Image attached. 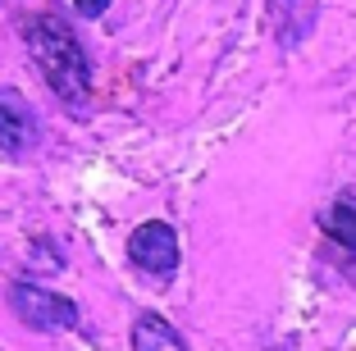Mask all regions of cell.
Here are the masks:
<instances>
[{
  "instance_id": "3",
  "label": "cell",
  "mask_w": 356,
  "mask_h": 351,
  "mask_svg": "<svg viewBox=\"0 0 356 351\" xmlns=\"http://www.w3.org/2000/svg\"><path fill=\"white\" fill-rule=\"evenodd\" d=\"M128 260H133L142 274L169 279V274L178 269V238H174V228L160 224V219L142 224L133 238H128Z\"/></svg>"
},
{
  "instance_id": "5",
  "label": "cell",
  "mask_w": 356,
  "mask_h": 351,
  "mask_svg": "<svg viewBox=\"0 0 356 351\" xmlns=\"http://www.w3.org/2000/svg\"><path fill=\"white\" fill-rule=\"evenodd\" d=\"M133 351H188V347H183V338H178V329L169 320L142 315L133 324Z\"/></svg>"
},
{
  "instance_id": "7",
  "label": "cell",
  "mask_w": 356,
  "mask_h": 351,
  "mask_svg": "<svg viewBox=\"0 0 356 351\" xmlns=\"http://www.w3.org/2000/svg\"><path fill=\"white\" fill-rule=\"evenodd\" d=\"M78 10H83V14H87V19H96V14H101V10H105V0H78Z\"/></svg>"
},
{
  "instance_id": "4",
  "label": "cell",
  "mask_w": 356,
  "mask_h": 351,
  "mask_svg": "<svg viewBox=\"0 0 356 351\" xmlns=\"http://www.w3.org/2000/svg\"><path fill=\"white\" fill-rule=\"evenodd\" d=\"M37 142V114L19 92H0V151H28Z\"/></svg>"
},
{
  "instance_id": "1",
  "label": "cell",
  "mask_w": 356,
  "mask_h": 351,
  "mask_svg": "<svg viewBox=\"0 0 356 351\" xmlns=\"http://www.w3.org/2000/svg\"><path fill=\"white\" fill-rule=\"evenodd\" d=\"M28 51H32V64L46 73L51 92L60 96L69 110L87 101V83H92V64H87V51L78 46L74 28L55 14L46 19H32L28 23Z\"/></svg>"
},
{
  "instance_id": "6",
  "label": "cell",
  "mask_w": 356,
  "mask_h": 351,
  "mask_svg": "<svg viewBox=\"0 0 356 351\" xmlns=\"http://www.w3.org/2000/svg\"><path fill=\"white\" fill-rule=\"evenodd\" d=\"M325 224H329V233H334L338 242L356 247V197H338L334 206H329Z\"/></svg>"
},
{
  "instance_id": "2",
  "label": "cell",
  "mask_w": 356,
  "mask_h": 351,
  "mask_svg": "<svg viewBox=\"0 0 356 351\" xmlns=\"http://www.w3.org/2000/svg\"><path fill=\"white\" fill-rule=\"evenodd\" d=\"M10 306L28 329H74L78 324V310L69 297H55V292L37 288V283H14L10 288Z\"/></svg>"
}]
</instances>
